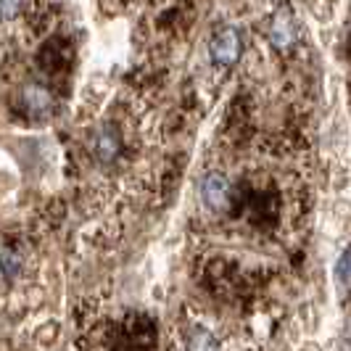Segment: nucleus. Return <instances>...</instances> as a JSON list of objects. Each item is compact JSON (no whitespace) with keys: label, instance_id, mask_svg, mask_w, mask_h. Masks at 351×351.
<instances>
[{"label":"nucleus","instance_id":"obj_1","mask_svg":"<svg viewBox=\"0 0 351 351\" xmlns=\"http://www.w3.org/2000/svg\"><path fill=\"white\" fill-rule=\"evenodd\" d=\"M267 40L272 43V48L275 51H291L293 45H296V40H299V21L293 16V11L291 8H278L272 19H269V24H267Z\"/></svg>","mask_w":351,"mask_h":351},{"label":"nucleus","instance_id":"obj_2","mask_svg":"<svg viewBox=\"0 0 351 351\" xmlns=\"http://www.w3.org/2000/svg\"><path fill=\"white\" fill-rule=\"evenodd\" d=\"M209 53L217 66H232V64H238V58L243 53V37L235 27H219L211 35Z\"/></svg>","mask_w":351,"mask_h":351},{"label":"nucleus","instance_id":"obj_3","mask_svg":"<svg viewBox=\"0 0 351 351\" xmlns=\"http://www.w3.org/2000/svg\"><path fill=\"white\" fill-rule=\"evenodd\" d=\"M230 193H232V185L225 175L219 172H209V175L201 177V185H198V195H201V204L211 211H222L230 204Z\"/></svg>","mask_w":351,"mask_h":351},{"label":"nucleus","instance_id":"obj_4","mask_svg":"<svg viewBox=\"0 0 351 351\" xmlns=\"http://www.w3.org/2000/svg\"><path fill=\"white\" fill-rule=\"evenodd\" d=\"M19 106H21V111H24L27 117H32V119H45L53 111L51 90L37 85V82H29V85H24L21 93H19Z\"/></svg>","mask_w":351,"mask_h":351},{"label":"nucleus","instance_id":"obj_5","mask_svg":"<svg viewBox=\"0 0 351 351\" xmlns=\"http://www.w3.org/2000/svg\"><path fill=\"white\" fill-rule=\"evenodd\" d=\"M90 154L95 156L98 164H114L119 154H122V138H119V132L114 130V127H101V130H95L93 132V138H90Z\"/></svg>","mask_w":351,"mask_h":351},{"label":"nucleus","instance_id":"obj_6","mask_svg":"<svg viewBox=\"0 0 351 351\" xmlns=\"http://www.w3.org/2000/svg\"><path fill=\"white\" fill-rule=\"evenodd\" d=\"M188 351H219V346H217V341L211 338V333L195 328V330H191V335H188Z\"/></svg>","mask_w":351,"mask_h":351},{"label":"nucleus","instance_id":"obj_7","mask_svg":"<svg viewBox=\"0 0 351 351\" xmlns=\"http://www.w3.org/2000/svg\"><path fill=\"white\" fill-rule=\"evenodd\" d=\"M0 269L5 278H14L19 269V256L16 251H8V248H0Z\"/></svg>","mask_w":351,"mask_h":351},{"label":"nucleus","instance_id":"obj_8","mask_svg":"<svg viewBox=\"0 0 351 351\" xmlns=\"http://www.w3.org/2000/svg\"><path fill=\"white\" fill-rule=\"evenodd\" d=\"M24 0H0V21H11L21 14Z\"/></svg>","mask_w":351,"mask_h":351},{"label":"nucleus","instance_id":"obj_9","mask_svg":"<svg viewBox=\"0 0 351 351\" xmlns=\"http://www.w3.org/2000/svg\"><path fill=\"white\" fill-rule=\"evenodd\" d=\"M335 275H338V282H341V285H346V282H349V254H346V251H343V254H341V259H338Z\"/></svg>","mask_w":351,"mask_h":351}]
</instances>
